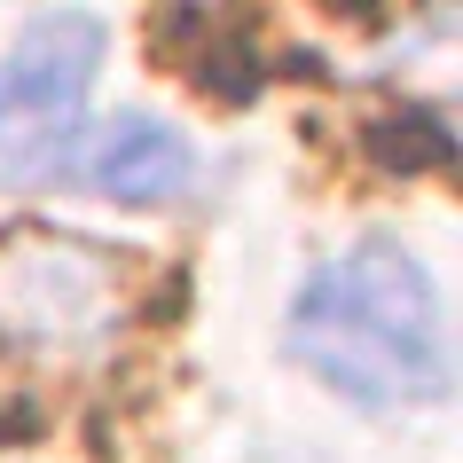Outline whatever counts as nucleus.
I'll use <instances>...</instances> for the list:
<instances>
[{"label":"nucleus","instance_id":"obj_1","mask_svg":"<svg viewBox=\"0 0 463 463\" xmlns=\"http://www.w3.org/2000/svg\"><path fill=\"white\" fill-rule=\"evenodd\" d=\"M283 345L362 409H424V401H448V377H456L432 275L392 236H369L345 260H330L298 291Z\"/></svg>","mask_w":463,"mask_h":463},{"label":"nucleus","instance_id":"obj_4","mask_svg":"<svg viewBox=\"0 0 463 463\" xmlns=\"http://www.w3.org/2000/svg\"><path fill=\"white\" fill-rule=\"evenodd\" d=\"M369 157L392 173H439L456 157V134L432 118V110H392V118L369 126Z\"/></svg>","mask_w":463,"mask_h":463},{"label":"nucleus","instance_id":"obj_2","mask_svg":"<svg viewBox=\"0 0 463 463\" xmlns=\"http://www.w3.org/2000/svg\"><path fill=\"white\" fill-rule=\"evenodd\" d=\"M102 63V24L87 8H48L16 32V48L0 63V165H55L63 142L87 118Z\"/></svg>","mask_w":463,"mask_h":463},{"label":"nucleus","instance_id":"obj_3","mask_svg":"<svg viewBox=\"0 0 463 463\" xmlns=\"http://www.w3.org/2000/svg\"><path fill=\"white\" fill-rule=\"evenodd\" d=\"M87 181L118 204H165V196L189 189V149H181V134H165L149 118H118L87 149Z\"/></svg>","mask_w":463,"mask_h":463}]
</instances>
